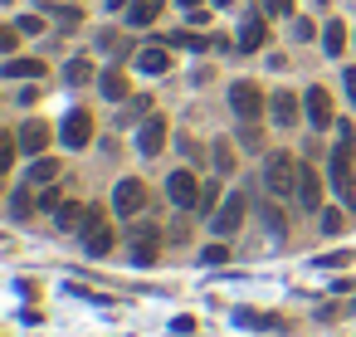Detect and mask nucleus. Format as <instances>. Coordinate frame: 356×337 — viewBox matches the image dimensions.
<instances>
[{"instance_id":"8","label":"nucleus","mask_w":356,"mask_h":337,"mask_svg":"<svg viewBox=\"0 0 356 337\" xmlns=\"http://www.w3.org/2000/svg\"><path fill=\"white\" fill-rule=\"evenodd\" d=\"M239 220H244V196L234 191V196H225V201H220V210L210 215V230H215V235H234V230H239Z\"/></svg>"},{"instance_id":"1","label":"nucleus","mask_w":356,"mask_h":337,"mask_svg":"<svg viewBox=\"0 0 356 337\" xmlns=\"http://www.w3.org/2000/svg\"><path fill=\"white\" fill-rule=\"evenodd\" d=\"M298 176H302V166H298L288 152H273L268 166H264V186H268L273 196H298Z\"/></svg>"},{"instance_id":"9","label":"nucleus","mask_w":356,"mask_h":337,"mask_svg":"<svg viewBox=\"0 0 356 337\" xmlns=\"http://www.w3.org/2000/svg\"><path fill=\"white\" fill-rule=\"evenodd\" d=\"M127 244H132V259H137V264H152V259H156V249H161L152 225H137V230L127 235Z\"/></svg>"},{"instance_id":"16","label":"nucleus","mask_w":356,"mask_h":337,"mask_svg":"<svg viewBox=\"0 0 356 337\" xmlns=\"http://www.w3.org/2000/svg\"><path fill=\"white\" fill-rule=\"evenodd\" d=\"M137 69H142V74H166V69H171V54L152 45V49H142V54H137Z\"/></svg>"},{"instance_id":"31","label":"nucleus","mask_w":356,"mask_h":337,"mask_svg":"<svg viewBox=\"0 0 356 337\" xmlns=\"http://www.w3.org/2000/svg\"><path fill=\"white\" fill-rule=\"evenodd\" d=\"M322 230L337 235V230H341V210H322Z\"/></svg>"},{"instance_id":"30","label":"nucleus","mask_w":356,"mask_h":337,"mask_svg":"<svg viewBox=\"0 0 356 337\" xmlns=\"http://www.w3.org/2000/svg\"><path fill=\"white\" fill-rule=\"evenodd\" d=\"M225 254H229L225 244H205V249H200V259H205V264H225Z\"/></svg>"},{"instance_id":"4","label":"nucleus","mask_w":356,"mask_h":337,"mask_svg":"<svg viewBox=\"0 0 356 337\" xmlns=\"http://www.w3.org/2000/svg\"><path fill=\"white\" fill-rule=\"evenodd\" d=\"M83 249H88L93 259H103V254L113 249V225H108L103 210H88V220H83Z\"/></svg>"},{"instance_id":"21","label":"nucleus","mask_w":356,"mask_h":337,"mask_svg":"<svg viewBox=\"0 0 356 337\" xmlns=\"http://www.w3.org/2000/svg\"><path fill=\"white\" fill-rule=\"evenodd\" d=\"M98 93H103V98H113V103H118V98H127V79H122V74H118V69H108V74H103V79H98Z\"/></svg>"},{"instance_id":"13","label":"nucleus","mask_w":356,"mask_h":337,"mask_svg":"<svg viewBox=\"0 0 356 337\" xmlns=\"http://www.w3.org/2000/svg\"><path fill=\"white\" fill-rule=\"evenodd\" d=\"M307 118H312V127H327V123H332V98H327V88H307Z\"/></svg>"},{"instance_id":"12","label":"nucleus","mask_w":356,"mask_h":337,"mask_svg":"<svg viewBox=\"0 0 356 337\" xmlns=\"http://www.w3.org/2000/svg\"><path fill=\"white\" fill-rule=\"evenodd\" d=\"M298 201H302L307 210H317V205H322V176H317L312 166H302V176H298Z\"/></svg>"},{"instance_id":"34","label":"nucleus","mask_w":356,"mask_h":337,"mask_svg":"<svg viewBox=\"0 0 356 337\" xmlns=\"http://www.w3.org/2000/svg\"><path fill=\"white\" fill-rule=\"evenodd\" d=\"M244 147H264V137H259V127H254V123L244 127Z\"/></svg>"},{"instance_id":"19","label":"nucleus","mask_w":356,"mask_h":337,"mask_svg":"<svg viewBox=\"0 0 356 337\" xmlns=\"http://www.w3.org/2000/svg\"><path fill=\"white\" fill-rule=\"evenodd\" d=\"M156 10H161V0H132V6H127V25H152Z\"/></svg>"},{"instance_id":"29","label":"nucleus","mask_w":356,"mask_h":337,"mask_svg":"<svg viewBox=\"0 0 356 337\" xmlns=\"http://www.w3.org/2000/svg\"><path fill=\"white\" fill-rule=\"evenodd\" d=\"M59 205H64V201H59V191H54V186H44V191H40V210H59Z\"/></svg>"},{"instance_id":"18","label":"nucleus","mask_w":356,"mask_h":337,"mask_svg":"<svg viewBox=\"0 0 356 337\" xmlns=\"http://www.w3.org/2000/svg\"><path fill=\"white\" fill-rule=\"evenodd\" d=\"M83 220H88V210H83L79 201H64V205L54 210V225H59V230H79Z\"/></svg>"},{"instance_id":"10","label":"nucleus","mask_w":356,"mask_h":337,"mask_svg":"<svg viewBox=\"0 0 356 337\" xmlns=\"http://www.w3.org/2000/svg\"><path fill=\"white\" fill-rule=\"evenodd\" d=\"M15 137H20V147H25V152H30V157H40V152H44V147H49V137H54V132H49V127H44V123H40V118H30V123H25V127H20V132H15Z\"/></svg>"},{"instance_id":"2","label":"nucleus","mask_w":356,"mask_h":337,"mask_svg":"<svg viewBox=\"0 0 356 337\" xmlns=\"http://www.w3.org/2000/svg\"><path fill=\"white\" fill-rule=\"evenodd\" d=\"M332 186L341 201H351V123L341 127V142L332 147Z\"/></svg>"},{"instance_id":"6","label":"nucleus","mask_w":356,"mask_h":337,"mask_svg":"<svg viewBox=\"0 0 356 337\" xmlns=\"http://www.w3.org/2000/svg\"><path fill=\"white\" fill-rule=\"evenodd\" d=\"M59 137H64L69 147H88V142H93V113H88V108H74V113L64 118Z\"/></svg>"},{"instance_id":"23","label":"nucleus","mask_w":356,"mask_h":337,"mask_svg":"<svg viewBox=\"0 0 356 337\" xmlns=\"http://www.w3.org/2000/svg\"><path fill=\"white\" fill-rule=\"evenodd\" d=\"M322 49H327V54H341V49H346V25H341V20H332V25L322 30Z\"/></svg>"},{"instance_id":"32","label":"nucleus","mask_w":356,"mask_h":337,"mask_svg":"<svg viewBox=\"0 0 356 337\" xmlns=\"http://www.w3.org/2000/svg\"><path fill=\"white\" fill-rule=\"evenodd\" d=\"M346 259H351V254H322L317 269H337V264H346Z\"/></svg>"},{"instance_id":"5","label":"nucleus","mask_w":356,"mask_h":337,"mask_svg":"<svg viewBox=\"0 0 356 337\" xmlns=\"http://www.w3.org/2000/svg\"><path fill=\"white\" fill-rule=\"evenodd\" d=\"M166 196H171L181 210H195V205H200V196H205V186H200L191 171H171V176H166Z\"/></svg>"},{"instance_id":"24","label":"nucleus","mask_w":356,"mask_h":337,"mask_svg":"<svg viewBox=\"0 0 356 337\" xmlns=\"http://www.w3.org/2000/svg\"><path fill=\"white\" fill-rule=\"evenodd\" d=\"M64 79H69V84H88V79H93V64H88V59H69V64H64Z\"/></svg>"},{"instance_id":"22","label":"nucleus","mask_w":356,"mask_h":337,"mask_svg":"<svg viewBox=\"0 0 356 337\" xmlns=\"http://www.w3.org/2000/svg\"><path fill=\"white\" fill-rule=\"evenodd\" d=\"M59 176V162L54 157H35V166H30V186H49Z\"/></svg>"},{"instance_id":"37","label":"nucleus","mask_w":356,"mask_h":337,"mask_svg":"<svg viewBox=\"0 0 356 337\" xmlns=\"http://www.w3.org/2000/svg\"><path fill=\"white\" fill-rule=\"evenodd\" d=\"M176 6H181V10H200V6H205V0H176Z\"/></svg>"},{"instance_id":"35","label":"nucleus","mask_w":356,"mask_h":337,"mask_svg":"<svg viewBox=\"0 0 356 337\" xmlns=\"http://www.w3.org/2000/svg\"><path fill=\"white\" fill-rule=\"evenodd\" d=\"M341 84H346V93H351V103H356V69H346V74H341Z\"/></svg>"},{"instance_id":"27","label":"nucleus","mask_w":356,"mask_h":337,"mask_svg":"<svg viewBox=\"0 0 356 337\" xmlns=\"http://www.w3.org/2000/svg\"><path fill=\"white\" fill-rule=\"evenodd\" d=\"M20 35H25L20 25H10V30H0V49H6V54H10V49L20 45Z\"/></svg>"},{"instance_id":"26","label":"nucleus","mask_w":356,"mask_h":337,"mask_svg":"<svg viewBox=\"0 0 356 337\" xmlns=\"http://www.w3.org/2000/svg\"><path fill=\"white\" fill-rule=\"evenodd\" d=\"M215 171H234V152H229V142H215Z\"/></svg>"},{"instance_id":"20","label":"nucleus","mask_w":356,"mask_h":337,"mask_svg":"<svg viewBox=\"0 0 356 337\" xmlns=\"http://www.w3.org/2000/svg\"><path fill=\"white\" fill-rule=\"evenodd\" d=\"M6 79H44V64L40 59H10L6 64Z\"/></svg>"},{"instance_id":"17","label":"nucleus","mask_w":356,"mask_h":337,"mask_svg":"<svg viewBox=\"0 0 356 337\" xmlns=\"http://www.w3.org/2000/svg\"><path fill=\"white\" fill-rule=\"evenodd\" d=\"M35 205H40V196H35L30 186L10 191V215H15V220H30V215H35Z\"/></svg>"},{"instance_id":"36","label":"nucleus","mask_w":356,"mask_h":337,"mask_svg":"<svg viewBox=\"0 0 356 337\" xmlns=\"http://www.w3.org/2000/svg\"><path fill=\"white\" fill-rule=\"evenodd\" d=\"M268 10H273V15H288V10H293V0H268Z\"/></svg>"},{"instance_id":"7","label":"nucleus","mask_w":356,"mask_h":337,"mask_svg":"<svg viewBox=\"0 0 356 337\" xmlns=\"http://www.w3.org/2000/svg\"><path fill=\"white\" fill-rule=\"evenodd\" d=\"M142 205H147V186H142L137 176L118 181V191H113V210H118V215H137Z\"/></svg>"},{"instance_id":"15","label":"nucleus","mask_w":356,"mask_h":337,"mask_svg":"<svg viewBox=\"0 0 356 337\" xmlns=\"http://www.w3.org/2000/svg\"><path fill=\"white\" fill-rule=\"evenodd\" d=\"M268 108H273V123H278V127H293V123H298V98H293V93H283V88H278Z\"/></svg>"},{"instance_id":"11","label":"nucleus","mask_w":356,"mask_h":337,"mask_svg":"<svg viewBox=\"0 0 356 337\" xmlns=\"http://www.w3.org/2000/svg\"><path fill=\"white\" fill-rule=\"evenodd\" d=\"M137 147H142L147 157H156V152L166 147V123H161V118H152V123H142V132H137Z\"/></svg>"},{"instance_id":"14","label":"nucleus","mask_w":356,"mask_h":337,"mask_svg":"<svg viewBox=\"0 0 356 337\" xmlns=\"http://www.w3.org/2000/svg\"><path fill=\"white\" fill-rule=\"evenodd\" d=\"M254 49H264V15H249L239 30V54H254Z\"/></svg>"},{"instance_id":"25","label":"nucleus","mask_w":356,"mask_h":337,"mask_svg":"<svg viewBox=\"0 0 356 337\" xmlns=\"http://www.w3.org/2000/svg\"><path fill=\"white\" fill-rule=\"evenodd\" d=\"M166 45H176V49H205V40H200V35H191V30H176V35H166Z\"/></svg>"},{"instance_id":"3","label":"nucleus","mask_w":356,"mask_h":337,"mask_svg":"<svg viewBox=\"0 0 356 337\" xmlns=\"http://www.w3.org/2000/svg\"><path fill=\"white\" fill-rule=\"evenodd\" d=\"M229 108H234V118H244V123H259V118H264V93H259V84L239 79V84L229 88Z\"/></svg>"},{"instance_id":"33","label":"nucleus","mask_w":356,"mask_h":337,"mask_svg":"<svg viewBox=\"0 0 356 337\" xmlns=\"http://www.w3.org/2000/svg\"><path fill=\"white\" fill-rule=\"evenodd\" d=\"M293 40H312V25L307 20H293Z\"/></svg>"},{"instance_id":"28","label":"nucleus","mask_w":356,"mask_h":337,"mask_svg":"<svg viewBox=\"0 0 356 337\" xmlns=\"http://www.w3.org/2000/svg\"><path fill=\"white\" fill-rule=\"evenodd\" d=\"M98 45H103V49H113V54H127V49H132V45H127V40H118V35H113V30H108V35H103V40H98Z\"/></svg>"}]
</instances>
